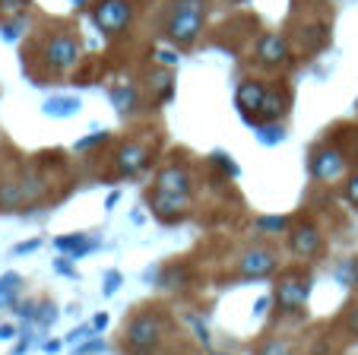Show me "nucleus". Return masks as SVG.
Listing matches in <instances>:
<instances>
[{
	"instance_id": "f257e3e1",
	"label": "nucleus",
	"mask_w": 358,
	"mask_h": 355,
	"mask_svg": "<svg viewBox=\"0 0 358 355\" xmlns=\"http://www.w3.org/2000/svg\"><path fill=\"white\" fill-rule=\"evenodd\" d=\"M203 16H206L203 0H178L171 7L169 22H165V39L178 48H190L203 29Z\"/></svg>"
},
{
	"instance_id": "f03ea898",
	"label": "nucleus",
	"mask_w": 358,
	"mask_h": 355,
	"mask_svg": "<svg viewBox=\"0 0 358 355\" xmlns=\"http://www.w3.org/2000/svg\"><path fill=\"white\" fill-rule=\"evenodd\" d=\"M162 340V323L152 314H136L127 323V346L134 355H149Z\"/></svg>"
},
{
	"instance_id": "7ed1b4c3",
	"label": "nucleus",
	"mask_w": 358,
	"mask_h": 355,
	"mask_svg": "<svg viewBox=\"0 0 358 355\" xmlns=\"http://www.w3.org/2000/svg\"><path fill=\"white\" fill-rule=\"evenodd\" d=\"M92 20L105 35H117L130 26V20H134V7H130L127 0H99Z\"/></svg>"
},
{
	"instance_id": "20e7f679",
	"label": "nucleus",
	"mask_w": 358,
	"mask_h": 355,
	"mask_svg": "<svg viewBox=\"0 0 358 355\" xmlns=\"http://www.w3.org/2000/svg\"><path fill=\"white\" fill-rule=\"evenodd\" d=\"M308 292H311V276L304 273H285L276 282V305L282 311H298L308 302Z\"/></svg>"
},
{
	"instance_id": "39448f33",
	"label": "nucleus",
	"mask_w": 358,
	"mask_h": 355,
	"mask_svg": "<svg viewBox=\"0 0 358 355\" xmlns=\"http://www.w3.org/2000/svg\"><path fill=\"white\" fill-rule=\"evenodd\" d=\"M45 61L55 70H61V74L76 67V61H80V41H76L73 35H55V39L45 45Z\"/></svg>"
},
{
	"instance_id": "423d86ee",
	"label": "nucleus",
	"mask_w": 358,
	"mask_h": 355,
	"mask_svg": "<svg viewBox=\"0 0 358 355\" xmlns=\"http://www.w3.org/2000/svg\"><path fill=\"white\" fill-rule=\"evenodd\" d=\"M311 172H314V178H317V181L333 184L336 178H343V174H345L343 153H336V149H317V153H314V159H311Z\"/></svg>"
},
{
	"instance_id": "0eeeda50",
	"label": "nucleus",
	"mask_w": 358,
	"mask_h": 355,
	"mask_svg": "<svg viewBox=\"0 0 358 355\" xmlns=\"http://www.w3.org/2000/svg\"><path fill=\"white\" fill-rule=\"evenodd\" d=\"M266 83H260V80H244L241 86H238V92H235V105L244 111V118L248 121H254L257 118V111H260V105H264V99H266Z\"/></svg>"
},
{
	"instance_id": "6e6552de",
	"label": "nucleus",
	"mask_w": 358,
	"mask_h": 355,
	"mask_svg": "<svg viewBox=\"0 0 358 355\" xmlns=\"http://www.w3.org/2000/svg\"><path fill=\"white\" fill-rule=\"evenodd\" d=\"M156 190H162V194H175V197H190V172L184 165L162 168L159 178H156Z\"/></svg>"
},
{
	"instance_id": "1a4fd4ad",
	"label": "nucleus",
	"mask_w": 358,
	"mask_h": 355,
	"mask_svg": "<svg viewBox=\"0 0 358 355\" xmlns=\"http://www.w3.org/2000/svg\"><path fill=\"white\" fill-rule=\"evenodd\" d=\"M257 61L264 64V67H279V64H285L289 61V41L276 32L264 35V39L257 41Z\"/></svg>"
},
{
	"instance_id": "9d476101",
	"label": "nucleus",
	"mask_w": 358,
	"mask_h": 355,
	"mask_svg": "<svg viewBox=\"0 0 358 355\" xmlns=\"http://www.w3.org/2000/svg\"><path fill=\"white\" fill-rule=\"evenodd\" d=\"M320 244H324V238H320V232L314 225H298L295 232L289 235V248L295 251L298 257H314L320 251Z\"/></svg>"
},
{
	"instance_id": "9b49d317",
	"label": "nucleus",
	"mask_w": 358,
	"mask_h": 355,
	"mask_svg": "<svg viewBox=\"0 0 358 355\" xmlns=\"http://www.w3.org/2000/svg\"><path fill=\"white\" fill-rule=\"evenodd\" d=\"M285 108H289V92L285 89H266V99L264 105H260L257 118H254V124H264V121H279L285 114Z\"/></svg>"
},
{
	"instance_id": "f8f14e48",
	"label": "nucleus",
	"mask_w": 358,
	"mask_h": 355,
	"mask_svg": "<svg viewBox=\"0 0 358 355\" xmlns=\"http://www.w3.org/2000/svg\"><path fill=\"white\" fill-rule=\"evenodd\" d=\"M146 159H149V146H143V143H127V146H121V153H117V172L136 174L146 168Z\"/></svg>"
},
{
	"instance_id": "ddd939ff",
	"label": "nucleus",
	"mask_w": 358,
	"mask_h": 355,
	"mask_svg": "<svg viewBox=\"0 0 358 355\" xmlns=\"http://www.w3.org/2000/svg\"><path fill=\"white\" fill-rule=\"evenodd\" d=\"M276 270V257L270 251H248L241 260V273L244 276H254V279H264Z\"/></svg>"
},
{
	"instance_id": "4468645a",
	"label": "nucleus",
	"mask_w": 358,
	"mask_h": 355,
	"mask_svg": "<svg viewBox=\"0 0 358 355\" xmlns=\"http://www.w3.org/2000/svg\"><path fill=\"white\" fill-rule=\"evenodd\" d=\"M184 207H187V197L162 194V190H156V194H152V209H156L159 219H178Z\"/></svg>"
},
{
	"instance_id": "2eb2a0df",
	"label": "nucleus",
	"mask_w": 358,
	"mask_h": 355,
	"mask_svg": "<svg viewBox=\"0 0 358 355\" xmlns=\"http://www.w3.org/2000/svg\"><path fill=\"white\" fill-rule=\"evenodd\" d=\"M76 108H80V102H76V99H51L45 105V111L55 114V118H67V114H73Z\"/></svg>"
},
{
	"instance_id": "dca6fc26",
	"label": "nucleus",
	"mask_w": 358,
	"mask_h": 355,
	"mask_svg": "<svg viewBox=\"0 0 358 355\" xmlns=\"http://www.w3.org/2000/svg\"><path fill=\"white\" fill-rule=\"evenodd\" d=\"M26 200V194H22V184H3L0 188V207H16V203Z\"/></svg>"
},
{
	"instance_id": "f3484780",
	"label": "nucleus",
	"mask_w": 358,
	"mask_h": 355,
	"mask_svg": "<svg viewBox=\"0 0 358 355\" xmlns=\"http://www.w3.org/2000/svg\"><path fill=\"white\" fill-rule=\"evenodd\" d=\"M111 99H115L117 111H130V108H134V89H130V86H117L115 92H111Z\"/></svg>"
},
{
	"instance_id": "a211bd4d",
	"label": "nucleus",
	"mask_w": 358,
	"mask_h": 355,
	"mask_svg": "<svg viewBox=\"0 0 358 355\" xmlns=\"http://www.w3.org/2000/svg\"><path fill=\"white\" fill-rule=\"evenodd\" d=\"M260 355H292V342L289 340H270L264 349H260Z\"/></svg>"
},
{
	"instance_id": "6ab92c4d",
	"label": "nucleus",
	"mask_w": 358,
	"mask_h": 355,
	"mask_svg": "<svg viewBox=\"0 0 358 355\" xmlns=\"http://www.w3.org/2000/svg\"><path fill=\"white\" fill-rule=\"evenodd\" d=\"M16 282H20V276H3V279H0V305H7L10 298H13V292H16Z\"/></svg>"
},
{
	"instance_id": "aec40b11",
	"label": "nucleus",
	"mask_w": 358,
	"mask_h": 355,
	"mask_svg": "<svg viewBox=\"0 0 358 355\" xmlns=\"http://www.w3.org/2000/svg\"><path fill=\"white\" fill-rule=\"evenodd\" d=\"M29 7V0H0V10L7 16H16V13H22V10Z\"/></svg>"
},
{
	"instance_id": "412c9836",
	"label": "nucleus",
	"mask_w": 358,
	"mask_h": 355,
	"mask_svg": "<svg viewBox=\"0 0 358 355\" xmlns=\"http://www.w3.org/2000/svg\"><path fill=\"white\" fill-rule=\"evenodd\" d=\"M345 197H349L352 207H358V174L349 178V184H345Z\"/></svg>"
},
{
	"instance_id": "4be33fe9",
	"label": "nucleus",
	"mask_w": 358,
	"mask_h": 355,
	"mask_svg": "<svg viewBox=\"0 0 358 355\" xmlns=\"http://www.w3.org/2000/svg\"><path fill=\"white\" fill-rule=\"evenodd\" d=\"M264 228H285V219H260Z\"/></svg>"
},
{
	"instance_id": "5701e85b",
	"label": "nucleus",
	"mask_w": 358,
	"mask_h": 355,
	"mask_svg": "<svg viewBox=\"0 0 358 355\" xmlns=\"http://www.w3.org/2000/svg\"><path fill=\"white\" fill-rule=\"evenodd\" d=\"M349 330L358 336V308H352V314H349Z\"/></svg>"
},
{
	"instance_id": "b1692460",
	"label": "nucleus",
	"mask_w": 358,
	"mask_h": 355,
	"mask_svg": "<svg viewBox=\"0 0 358 355\" xmlns=\"http://www.w3.org/2000/svg\"><path fill=\"white\" fill-rule=\"evenodd\" d=\"M159 61H162L165 67H171V64H175V54H169V51H159Z\"/></svg>"
},
{
	"instance_id": "393cba45",
	"label": "nucleus",
	"mask_w": 358,
	"mask_h": 355,
	"mask_svg": "<svg viewBox=\"0 0 358 355\" xmlns=\"http://www.w3.org/2000/svg\"><path fill=\"white\" fill-rule=\"evenodd\" d=\"M266 308H270V298H260V302H257V314H264Z\"/></svg>"
},
{
	"instance_id": "a878e982",
	"label": "nucleus",
	"mask_w": 358,
	"mask_h": 355,
	"mask_svg": "<svg viewBox=\"0 0 358 355\" xmlns=\"http://www.w3.org/2000/svg\"><path fill=\"white\" fill-rule=\"evenodd\" d=\"M13 336V327H0V340H10Z\"/></svg>"
},
{
	"instance_id": "bb28decb",
	"label": "nucleus",
	"mask_w": 358,
	"mask_h": 355,
	"mask_svg": "<svg viewBox=\"0 0 358 355\" xmlns=\"http://www.w3.org/2000/svg\"><path fill=\"white\" fill-rule=\"evenodd\" d=\"M76 4H86V0H76Z\"/></svg>"
}]
</instances>
